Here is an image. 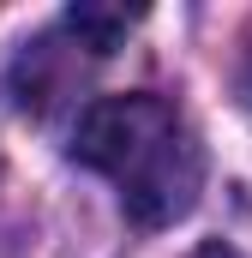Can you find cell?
<instances>
[{
	"label": "cell",
	"mask_w": 252,
	"mask_h": 258,
	"mask_svg": "<svg viewBox=\"0 0 252 258\" xmlns=\"http://www.w3.org/2000/svg\"><path fill=\"white\" fill-rule=\"evenodd\" d=\"M72 156L120 192V210L138 228L180 222L204 192L198 132L180 120L174 102H162L150 90L90 102L78 132H72Z\"/></svg>",
	"instance_id": "obj_1"
},
{
	"label": "cell",
	"mask_w": 252,
	"mask_h": 258,
	"mask_svg": "<svg viewBox=\"0 0 252 258\" xmlns=\"http://www.w3.org/2000/svg\"><path fill=\"white\" fill-rule=\"evenodd\" d=\"M138 18H144L138 6H72V12H66V30H72L90 54H108Z\"/></svg>",
	"instance_id": "obj_2"
},
{
	"label": "cell",
	"mask_w": 252,
	"mask_h": 258,
	"mask_svg": "<svg viewBox=\"0 0 252 258\" xmlns=\"http://www.w3.org/2000/svg\"><path fill=\"white\" fill-rule=\"evenodd\" d=\"M192 258H246V252H240V246H228V240H204Z\"/></svg>",
	"instance_id": "obj_3"
}]
</instances>
